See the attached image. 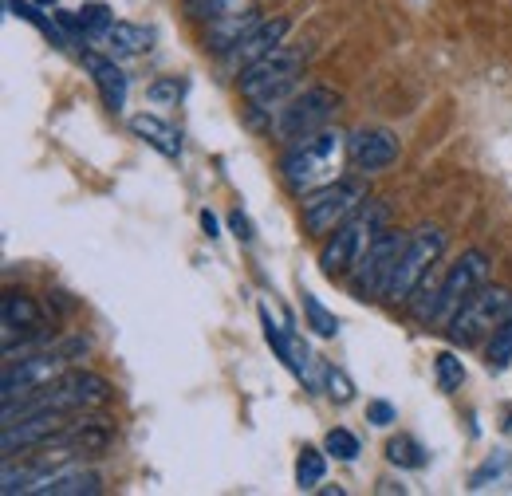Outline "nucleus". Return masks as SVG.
<instances>
[{"instance_id":"nucleus-1","label":"nucleus","mask_w":512,"mask_h":496,"mask_svg":"<svg viewBox=\"0 0 512 496\" xmlns=\"http://www.w3.org/2000/svg\"><path fill=\"white\" fill-rule=\"evenodd\" d=\"M386 221H390V213H386L383 201H371V197H367L335 233H327V241H323V248H320L323 276H327V280L351 276L355 264L367 256V248L386 233Z\"/></svg>"},{"instance_id":"nucleus-2","label":"nucleus","mask_w":512,"mask_h":496,"mask_svg":"<svg viewBox=\"0 0 512 496\" xmlns=\"http://www.w3.org/2000/svg\"><path fill=\"white\" fill-rule=\"evenodd\" d=\"M347 154V138L339 130H320L312 138H300L288 146V154L280 158V178L296 197H308L316 189L335 182V170Z\"/></svg>"},{"instance_id":"nucleus-3","label":"nucleus","mask_w":512,"mask_h":496,"mask_svg":"<svg viewBox=\"0 0 512 496\" xmlns=\"http://www.w3.org/2000/svg\"><path fill=\"white\" fill-rule=\"evenodd\" d=\"M300 75H304V52L292 44H280L276 52L237 71V87L256 111H280L300 91Z\"/></svg>"},{"instance_id":"nucleus-4","label":"nucleus","mask_w":512,"mask_h":496,"mask_svg":"<svg viewBox=\"0 0 512 496\" xmlns=\"http://www.w3.org/2000/svg\"><path fill=\"white\" fill-rule=\"evenodd\" d=\"M111 398V382L95 371H64L60 378H52L48 386H40L36 394L20 398V406H4V426L36 414V410H60V414H83L95 410Z\"/></svg>"},{"instance_id":"nucleus-5","label":"nucleus","mask_w":512,"mask_h":496,"mask_svg":"<svg viewBox=\"0 0 512 496\" xmlns=\"http://www.w3.org/2000/svg\"><path fill=\"white\" fill-rule=\"evenodd\" d=\"M71 355H87V339H67V343H52L40 351H24L20 359L4 363V406L16 398L36 394L40 386H48L52 378H60L67 371V363H75Z\"/></svg>"},{"instance_id":"nucleus-6","label":"nucleus","mask_w":512,"mask_h":496,"mask_svg":"<svg viewBox=\"0 0 512 496\" xmlns=\"http://www.w3.org/2000/svg\"><path fill=\"white\" fill-rule=\"evenodd\" d=\"M335 111H339V95H335L331 87H300V91L276 111L272 134L292 146V142H300V138H312V134L327 130L331 119H335Z\"/></svg>"},{"instance_id":"nucleus-7","label":"nucleus","mask_w":512,"mask_h":496,"mask_svg":"<svg viewBox=\"0 0 512 496\" xmlns=\"http://www.w3.org/2000/svg\"><path fill=\"white\" fill-rule=\"evenodd\" d=\"M512 311V292L493 284V288H477L461 308L449 315L446 339L453 347H473L485 335H493L501 327V319Z\"/></svg>"},{"instance_id":"nucleus-8","label":"nucleus","mask_w":512,"mask_h":496,"mask_svg":"<svg viewBox=\"0 0 512 496\" xmlns=\"http://www.w3.org/2000/svg\"><path fill=\"white\" fill-rule=\"evenodd\" d=\"M485 280H489V256L481 248L461 252V260L449 264L442 280H430L434 304H430V319L426 323H442V319L449 323V315L461 308L477 288H485Z\"/></svg>"},{"instance_id":"nucleus-9","label":"nucleus","mask_w":512,"mask_h":496,"mask_svg":"<svg viewBox=\"0 0 512 496\" xmlns=\"http://www.w3.org/2000/svg\"><path fill=\"white\" fill-rule=\"evenodd\" d=\"M406 245H410L406 233L386 229L383 237L367 248V256L355 264V272L347 276L351 296H355V300H379V296H386L390 284H394V272H398V260H402Z\"/></svg>"},{"instance_id":"nucleus-10","label":"nucleus","mask_w":512,"mask_h":496,"mask_svg":"<svg viewBox=\"0 0 512 496\" xmlns=\"http://www.w3.org/2000/svg\"><path fill=\"white\" fill-rule=\"evenodd\" d=\"M367 201V186L355 178H335L331 186L316 189L304 197V229L312 237H327L335 233L359 205Z\"/></svg>"},{"instance_id":"nucleus-11","label":"nucleus","mask_w":512,"mask_h":496,"mask_svg":"<svg viewBox=\"0 0 512 496\" xmlns=\"http://www.w3.org/2000/svg\"><path fill=\"white\" fill-rule=\"evenodd\" d=\"M442 252H446V233H442L438 225L418 229V233L410 237L406 252H402V260H398V272H394V284H390L386 300L406 304V300L426 284V276L434 272V264L442 260Z\"/></svg>"},{"instance_id":"nucleus-12","label":"nucleus","mask_w":512,"mask_h":496,"mask_svg":"<svg viewBox=\"0 0 512 496\" xmlns=\"http://www.w3.org/2000/svg\"><path fill=\"white\" fill-rule=\"evenodd\" d=\"M0 323H4V351L16 347V339H20V355L36 351V343H44L48 335V315L36 304V296L16 292V288L4 292L0 300Z\"/></svg>"},{"instance_id":"nucleus-13","label":"nucleus","mask_w":512,"mask_h":496,"mask_svg":"<svg viewBox=\"0 0 512 496\" xmlns=\"http://www.w3.org/2000/svg\"><path fill=\"white\" fill-rule=\"evenodd\" d=\"M71 422L60 410H36V414H24L16 422L4 426V437H0V449H4V461H12L16 453H28V449H44L52 441H60L64 426Z\"/></svg>"},{"instance_id":"nucleus-14","label":"nucleus","mask_w":512,"mask_h":496,"mask_svg":"<svg viewBox=\"0 0 512 496\" xmlns=\"http://www.w3.org/2000/svg\"><path fill=\"white\" fill-rule=\"evenodd\" d=\"M398 154H402L398 134L386 130V126H359L347 138V158L359 174H383L398 162Z\"/></svg>"},{"instance_id":"nucleus-15","label":"nucleus","mask_w":512,"mask_h":496,"mask_svg":"<svg viewBox=\"0 0 512 496\" xmlns=\"http://www.w3.org/2000/svg\"><path fill=\"white\" fill-rule=\"evenodd\" d=\"M284 36H288V20L284 16H272V20H260L253 32L225 56V63L233 67V71H245L249 63H256L260 56H268V52H276L280 44H284Z\"/></svg>"},{"instance_id":"nucleus-16","label":"nucleus","mask_w":512,"mask_h":496,"mask_svg":"<svg viewBox=\"0 0 512 496\" xmlns=\"http://www.w3.org/2000/svg\"><path fill=\"white\" fill-rule=\"evenodd\" d=\"M36 496H95L103 493V477L95 469H83V465H60L52 473H44L36 485Z\"/></svg>"},{"instance_id":"nucleus-17","label":"nucleus","mask_w":512,"mask_h":496,"mask_svg":"<svg viewBox=\"0 0 512 496\" xmlns=\"http://www.w3.org/2000/svg\"><path fill=\"white\" fill-rule=\"evenodd\" d=\"M83 67L91 71V79H95V87H99V95H103V103L115 111V115H123L127 111V75H123V67L115 63V56H99V52H83Z\"/></svg>"},{"instance_id":"nucleus-18","label":"nucleus","mask_w":512,"mask_h":496,"mask_svg":"<svg viewBox=\"0 0 512 496\" xmlns=\"http://www.w3.org/2000/svg\"><path fill=\"white\" fill-rule=\"evenodd\" d=\"M60 441L71 445L75 453H103V449L115 441V422H111V418H103V414L83 410L79 418H71V422L64 426Z\"/></svg>"},{"instance_id":"nucleus-19","label":"nucleus","mask_w":512,"mask_h":496,"mask_svg":"<svg viewBox=\"0 0 512 496\" xmlns=\"http://www.w3.org/2000/svg\"><path fill=\"white\" fill-rule=\"evenodd\" d=\"M260 323H264V339H268V347L276 351V359H280L288 371L296 374V378H304V374H308V363H312V351L304 347V339H300V335L280 331V327L272 323L268 308H260Z\"/></svg>"},{"instance_id":"nucleus-20","label":"nucleus","mask_w":512,"mask_h":496,"mask_svg":"<svg viewBox=\"0 0 512 496\" xmlns=\"http://www.w3.org/2000/svg\"><path fill=\"white\" fill-rule=\"evenodd\" d=\"M256 24H260V16H256L253 8H245V12H233V16H221V20H213L209 24V32H205V48L209 52H217V56H229L249 32H253Z\"/></svg>"},{"instance_id":"nucleus-21","label":"nucleus","mask_w":512,"mask_h":496,"mask_svg":"<svg viewBox=\"0 0 512 496\" xmlns=\"http://www.w3.org/2000/svg\"><path fill=\"white\" fill-rule=\"evenodd\" d=\"M130 130H134V134H138L146 146H154L162 158H182V134L166 123L162 115L138 111V115H130Z\"/></svg>"},{"instance_id":"nucleus-22","label":"nucleus","mask_w":512,"mask_h":496,"mask_svg":"<svg viewBox=\"0 0 512 496\" xmlns=\"http://www.w3.org/2000/svg\"><path fill=\"white\" fill-rule=\"evenodd\" d=\"M56 20L64 24V32H75V36H95V40H103V32L115 24V12L103 4V0H91V4H83V8H60L56 12Z\"/></svg>"},{"instance_id":"nucleus-23","label":"nucleus","mask_w":512,"mask_h":496,"mask_svg":"<svg viewBox=\"0 0 512 496\" xmlns=\"http://www.w3.org/2000/svg\"><path fill=\"white\" fill-rule=\"evenodd\" d=\"M150 28H142V24H127V20H115L107 32H103V48H107V56H115V60H134V56H142V52H150Z\"/></svg>"},{"instance_id":"nucleus-24","label":"nucleus","mask_w":512,"mask_h":496,"mask_svg":"<svg viewBox=\"0 0 512 496\" xmlns=\"http://www.w3.org/2000/svg\"><path fill=\"white\" fill-rule=\"evenodd\" d=\"M386 461L398 469H426L430 465V449L410 434H398L386 441Z\"/></svg>"},{"instance_id":"nucleus-25","label":"nucleus","mask_w":512,"mask_h":496,"mask_svg":"<svg viewBox=\"0 0 512 496\" xmlns=\"http://www.w3.org/2000/svg\"><path fill=\"white\" fill-rule=\"evenodd\" d=\"M8 12H12V16H20V20H28L32 28H40V32H44V36H48L56 48H64V44H67L64 24H60V20H52V16H44L36 0H8Z\"/></svg>"},{"instance_id":"nucleus-26","label":"nucleus","mask_w":512,"mask_h":496,"mask_svg":"<svg viewBox=\"0 0 512 496\" xmlns=\"http://www.w3.org/2000/svg\"><path fill=\"white\" fill-rule=\"evenodd\" d=\"M327 449H316V445H304L300 457H296V489L300 493H312L323 485V473H327V461H323Z\"/></svg>"},{"instance_id":"nucleus-27","label":"nucleus","mask_w":512,"mask_h":496,"mask_svg":"<svg viewBox=\"0 0 512 496\" xmlns=\"http://www.w3.org/2000/svg\"><path fill=\"white\" fill-rule=\"evenodd\" d=\"M485 367L493 374H505L512 367V311L501 319V327L489 335V347H485Z\"/></svg>"},{"instance_id":"nucleus-28","label":"nucleus","mask_w":512,"mask_h":496,"mask_svg":"<svg viewBox=\"0 0 512 496\" xmlns=\"http://www.w3.org/2000/svg\"><path fill=\"white\" fill-rule=\"evenodd\" d=\"M186 4V12H190L193 20H205V24H213V20H221V16H233V12H245L249 8V0H182Z\"/></svg>"},{"instance_id":"nucleus-29","label":"nucleus","mask_w":512,"mask_h":496,"mask_svg":"<svg viewBox=\"0 0 512 496\" xmlns=\"http://www.w3.org/2000/svg\"><path fill=\"white\" fill-rule=\"evenodd\" d=\"M304 319H308V327H312L320 339H335V331H339L335 311L323 308L320 296H312V292H304Z\"/></svg>"},{"instance_id":"nucleus-30","label":"nucleus","mask_w":512,"mask_h":496,"mask_svg":"<svg viewBox=\"0 0 512 496\" xmlns=\"http://www.w3.org/2000/svg\"><path fill=\"white\" fill-rule=\"evenodd\" d=\"M323 449H327V457H335V461H355V457L363 453L359 437L351 434V430H343V426H335L331 434L323 437Z\"/></svg>"},{"instance_id":"nucleus-31","label":"nucleus","mask_w":512,"mask_h":496,"mask_svg":"<svg viewBox=\"0 0 512 496\" xmlns=\"http://www.w3.org/2000/svg\"><path fill=\"white\" fill-rule=\"evenodd\" d=\"M434 371H438V386H442L446 394L461 390V382H465V367H461V359H457L453 351H442V355H438Z\"/></svg>"},{"instance_id":"nucleus-32","label":"nucleus","mask_w":512,"mask_h":496,"mask_svg":"<svg viewBox=\"0 0 512 496\" xmlns=\"http://www.w3.org/2000/svg\"><path fill=\"white\" fill-rule=\"evenodd\" d=\"M323 390H327V398H331V402H339V406H347V402L355 398L351 378L339 371V367H323Z\"/></svg>"},{"instance_id":"nucleus-33","label":"nucleus","mask_w":512,"mask_h":496,"mask_svg":"<svg viewBox=\"0 0 512 496\" xmlns=\"http://www.w3.org/2000/svg\"><path fill=\"white\" fill-rule=\"evenodd\" d=\"M154 103H178L182 95H186V83L182 79H158V83H150V91H146Z\"/></svg>"},{"instance_id":"nucleus-34","label":"nucleus","mask_w":512,"mask_h":496,"mask_svg":"<svg viewBox=\"0 0 512 496\" xmlns=\"http://www.w3.org/2000/svg\"><path fill=\"white\" fill-rule=\"evenodd\" d=\"M367 422H371V426H379V430H386V426H394V422H398V410H394L386 398H375V402H367Z\"/></svg>"},{"instance_id":"nucleus-35","label":"nucleus","mask_w":512,"mask_h":496,"mask_svg":"<svg viewBox=\"0 0 512 496\" xmlns=\"http://www.w3.org/2000/svg\"><path fill=\"white\" fill-rule=\"evenodd\" d=\"M229 225H233V233H237L241 241H253V225H249V217H245L241 209H237V213L229 217Z\"/></svg>"},{"instance_id":"nucleus-36","label":"nucleus","mask_w":512,"mask_h":496,"mask_svg":"<svg viewBox=\"0 0 512 496\" xmlns=\"http://www.w3.org/2000/svg\"><path fill=\"white\" fill-rule=\"evenodd\" d=\"M201 225H205V233H209V237H217V217H213L209 209L201 213Z\"/></svg>"},{"instance_id":"nucleus-37","label":"nucleus","mask_w":512,"mask_h":496,"mask_svg":"<svg viewBox=\"0 0 512 496\" xmlns=\"http://www.w3.org/2000/svg\"><path fill=\"white\" fill-rule=\"evenodd\" d=\"M36 4H40V8H52V4H56V0H36Z\"/></svg>"}]
</instances>
